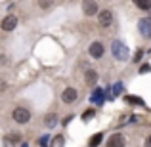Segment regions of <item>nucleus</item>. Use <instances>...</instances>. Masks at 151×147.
Listing matches in <instances>:
<instances>
[{"mask_svg":"<svg viewBox=\"0 0 151 147\" xmlns=\"http://www.w3.org/2000/svg\"><path fill=\"white\" fill-rule=\"evenodd\" d=\"M111 54H113L115 59H119V61H126L128 55H130L128 48H126L121 40H113V42H111Z\"/></svg>","mask_w":151,"mask_h":147,"instance_id":"1","label":"nucleus"},{"mask_svg":"<svg viewBox=\"0 0 151 147\" xmlns=\"http://www.w3.org/2000/svg\"><path fill=\"white\" fill-rule=\"evenodd\" d=\"M12 118H14L15 122H19V124H25V122L31 120V113L25 107H17V109H14V113H12Z\"/></svg>","mask_w":151,"mask_h":147,"instance_id":"2","label":"nucleus"},{"mask_svg":"<svg viewBox=\"0 0 151 147\" xmlns=\"http://www.w3.org/2000/svg\"><path fill=\"white\" fill-rule=\"evenodd\" d=\"M138 31L142 33V37L149 38L151 37V17H142L138 21Z\"/></svg>","mask_w":151,"mask_h":147,"instance_id":"3","label":"nucleus"},{"mask_svg":"<svg viewBox=\"0 0 151 147\" xmlns=\"http://www.w3.org/2000/svg\"><path fill=\"white\" fill-rule=\"evenodd\" d=\"M15 25H17V17H15L14 14L6 15V17L2 19V23H0V27H2L4 31H14V29H15Z\"/></svg>","mask_w":151,"mask_h":147,"instance_id":"4","label":"nucleus"},{"mask_svg":"<svg viewBox=\"0 0 151 147\" xmlns=\"http://www.w3.org/2000/svg\"><path fill=\"white\" fill-rule=\"evenodd\" d=\"M61 99L65 103H75L78 99V92H77V88H65L63 90V94H61Z\"/></svg>","mask_w":151,"mask_h":147,"instance_id":"5","label":"nucleus"},{"mask_svg":"<svg viewBox=\"0 0 151 147\" xmlns=\"http://www.w3.org/2000/svg\"><path fill=\"white\" fill-rule=\"evenodd\" d=\"M88 52H90V55H92L94 59H100L101 55H103V52H105V48H103L101 42H92L90 48H88Z\"/></svg>","mask_w":151,"mask_h":147,"instance_id":"6","label":"nucleus"},{"mask_svg":"<svg viewBox=\"0 0 151 147\" xmlns=\"http://www.w3.org/2000/svg\"><path fill=\"white\" fill-rule=\"evenodd\" d=\"M126 140L122 134H113V136L107 140V147H124Z\"/></svg>","mask_w":151,"mask_h":147,"instance_id":"7","label":"nucleus"},{"mask_svg":"<svg viewBox=\"0 0 151 147\" xmlns=\"http://www.w3.org/2000/svg\"><path fill=\"white\" fill-rule=\"evenodd\" d=\"M113 23V11L111 10H101L100 11V25L101 27H109Z\"/></svg>","mask_w":151,"mask_h":147,"instance_id":"8","label":"nucleus"},{"mask_svg":"<svg viewBox=\"0 0 151 147\" xmlns=\"http://www.w3.org/2000/svg\"><path fill=\"white\" fill-rule=\"evenodd\" d=\"M90 101L96 103V105H101L103 101H105V98H103V90L101 88H96L92 92V96H90Z\"/></svg>","mask_w":151,"mask_h":147,"instance_id":"9","label":"nucleus"},{"mask_svg":"<svg viewBox=\"0 0 151 147\" xmlns=\"http://www.w3.org/2000/svg\"><path fill=\"white\" fill-rule=\"evenodd\" d=\"M84 80H86V84H88V86H94L98 82V73L94 69H88V71H86V75H84Z\"/></svg>","mask_w":151,"mask_h":147,"instance_id":"10","label":"nucleus"},{"mask_svg":"<svg viewBox=\"0 0 151 147\" xmlns=\"http://www.w3.org/2000/svg\"><path fill=\"white\" fill-rule=\"evenodd\" d=\"M82 8H84V14H86V15L98 14V4H96V2H84V4H82Z\"/></svg>","mask_w":151,"mask_h":147,"instance_id":"11","label":"nucleus"},{"mask_svg":"<svg viewBox=\"0 0 151 147\" xmlns=\"http://www.w3.org/2000/svg\"><path fill=\"white\" fill-rule=\"evenodd\" d=\"M44 124L48 126V128H54V126L58 124V117H55L54 113H52V115H46V118H44Z\"/></svg>","mask_w":151,"mask_h":147,"instance_id":"12","label":"nucleus"},{"mask_svg":"<svg viewBox=\"0 0 151 147\" xmlns=\"http://www.w3.org/2000/svg\"><path fill=\"white\" fill-rule=\"evenodd\" d=\"M124 101L132 103V105H144V99H142L140 96H126V98H124Z\"/></svg>","mask_w":151,"mask_h":147,"instance_id":"13","label":"nucleus"},{"mask_svg":"<svg viewBox=\"0 0 151 147\" xmlns=\"http://www.w3.org/2000/svg\"><path fill=\"white\" fill-rule=\"evenodd\" d=\"M122 90H124V84H122V82H115V84H113V98L121 96Z\"/></svg>","mask_w":151,"mask_h":147,"instance_id":"14","label":"nucleus"},{"mask_svg":"<svg viewBox=\"0 0 151 147\" xmlns=\"http://www.w3.org/2000/svg\"><path fill=\"white\" fill-rule=\"evenodd\" d=\"M101 140H103V134H101V132H98L96 136L90 140V147H98V145L101 143Z\"/></svg>","mask_w":151,"mask_h":147,"instance_id":"15","label":"nucleus"},{"mask_svg":"<svg viewBox=\"0 0 151 147\" xmlns=\"http://www.w3.org/2000/svg\"><path fill=\"white\" fill-rule=\"evenodd\" d=\"M136 8H140V10H151V2L147 0H136Z\"/></svg>","mask_w":151,"mask_h":147,"instance_id":"16","label":"nucleus"},{"mask_svg":"<svg viewBox=\"0 0 151 147\" xmlns=\"http://www.w3.org/2000/svg\"><path fill=\"white\" fill-rule=\"evenodd\" d=\"M52 147H63V136H55L52 141Z\"/></svg>","mask_w":151,"mask_h":147,"instance_id":"17","label":"nucleus"},{"mask_svg":"<svg viewBox=\"0 0 151 147\" xmlns=\"http://www.w3.org/2000/svg\"><path fill=\"white\" fill-rule=\"evenodd\" d=\"M149 71H151V67L147 65V63H145V65H142V67H140V73H142V75H145V73H149Z\"/></svg>","mask_w":151,"mask_h":147,"instance_id":"18","label":"nucleus"},{"mask_svg":"<svg viewBox=\"0 0 151 147\" xmlns=\"http://www.w3.org/2000/svg\"><path fill=\"white\" fill-rule=\"evenodd\" d=\"M142 55H144V50H138V52H136V55H134V61L138 63V61L142 59Z\"/></svg>","mask_w":151,"mask_h":147,"instance_id":"19","label":"nucleus"},{"mask_svg":"<svg viewBox=\"0 0 151 147\" xmlns=\"http://www.w3.org/2000/svg\"><path fill=\"white\" fill-rule=\"evenodd\" d=\"M94 115H96V113H94V109H92V111H86V113H84V117H82V118H84V120H88V118H92Z\"/></svg>","mask_w":151,"mask_h":147,"instance_id":"20","label":"nucleus"},{"mask_svg":"<svg viewBox=\"0 0 151 147\" xmlns=\"http://www.w3.org/2000/svg\"><path fill=\"white\" fill-rule=\"evenodd\" d=\"M48 140H50V136L46 134L44 138H40V145H42V147H46V143H48Z\"/></svg>","mask_w":151,"mask_h":147,"instance_id":"21","label":"nucleus"},{"mask_svg":"<svg viewBox=\"0 0 151 147\" xmlns=\"http://www.w3.org/2000/svg\"><path fill=\"white\" fill-rule=\"evenodd\" d=\"M145 147H151V136L147 138V140H145Z\"/></svg>","mask_w":151,"mask_h":147,"instance_id":"22","label":"nucleus"},{"mask_svg":"<svg viewBox=\"0 0 151 147\" xmlns=\"http://www.w3.org/2000/svg\"><path fill=\"white\" fill-rule=\"evenodd\" d=\"M21 147H29V143H23V145H21Z\"/></svg>","mask_w":151,"mask_h":147,"instance_id":"23","label":"nucleus"},{"mask_svg":"<svg viewBox=\"0 0 151 147\" xmlns=\"http://www.w3.org/2000/svg\"><path fill=\"white\" fill-rule=\"evenodd\" d=\"M149 14H151V10H149Z\"/></svg>","mask_w":151,"mask_h":147,"instance_id":"24","label":"nucleus"}]
</instances>
